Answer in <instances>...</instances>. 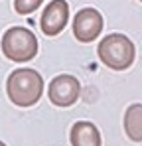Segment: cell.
<instances>
[{
  "mask_svg": "<svg viewBox=\"0 0 142 146\" xmlns=\"http://www.w3.org/2000/svg\"><path fill=\"white\" fill-rule=\"evenodd\" d=\"M8 99L16 107H34L44 93V79L36 69H14L6 81Z\"/></svg>",
  "mask_w": 142,
  "mask_h": 146,
  "instance_id": "obj_1",
  "label": "cell"
},
{
  "mask_svg": "<svg viewBox=\"0 0 142 146\" xmlns=\"http://www.w3.org/2000/svg\"><path fill=\"white\" fill-rule=\"evenodd\" d=\"M0 146H6V144H4V142H2V140H0Z\"/></svg>",
  "mask_w": 142,
  "mask_h": 146,
  "instance_id": "obj_10",
  "label": "cell"
},
{
  "mask_svg": "<svg viewBox=\"0 0 142 146\" xmlns=\"http://www.w3.org/2000/svg\"><path fill=\"white\" fill-rule=\"evenodd\" d=\"M103 16L97 8H81L73 18V36L81 44H91L103 32Z\"/></svg>",
  "mask_w": 142,
  "mask_h": 146,
  "instance_id": "obj_4",
  "label": "cell"
},
{
  "mask_svg": "<svg viewBox=\"0 0 142 146\" xmlns=\"http://www.w3.org/2000/svg\"><path fill=\"white\" fill-rule=\"evenodd\" d=\"M140 2H142V0H140Z\"/></svg>",
  "mask_w": 142,
  "mask_h": 146,
  "instance_id": "obj_11",
  "label": "cell"
},
{
  "mask_svg": "<svg viewBox=\"0 0 142 146\" xmlns=\"http://www.w3.org/2000/svg\"><path fill=\"white\" fill-rule=\"evenodd\" d=\"M97 53H99V59L107 67L115 71H124L134 63L136 48L132 40L126 38L124 34H109L99 42Z\"/></svg>",
  "mask_w": 142,
  "mask_h": 146,
  "instance_id": "obj_2",
  "label": "cell"
},
{
  "mask_svg": "<svg viewBox=\"0 0 142 146\" xmlns=\"http://www.w3.org/2000/svg\"><path fill=\"white\" fill-rule=\"evenodd\" d=\"M42 2L44 0H14V8H16V12L18 14H32V12H36L40 6H42Z\"/></svg>",
  "mask_w": 142,
  "mask_h": 146,
  "instance_id": "obj_9",
  "label": "cell"
},
{
  "mask_svg": "<svg viewBox=\"0 0 142 146\" xmlns=\"http://www.w3.org/2000/svg\"><path fill=\"white\" fill-rule=\"evenodd\" d=\"M0 46H2V53L16 63H26L38 55V38L34 36L32 30L22 26H14L6 30Z\"/></svg>",
  "mask_w": 142,
  "mask_h": 146,
  "instance_id": "obj_3",
  "label": "cell"
},
{
  "mask_svg": "<svg viewBox=\"0 0 142 146\" xmlns=\"http://www.w3.org/2000/svg\"><path fill=\"white\" fill-rule=\"evenodd\" d=\"M47 95L55 107H71L73 103H77V99L81 95V83L67 73L57 75L51 79L47 87Z\"/></svg>",
  "mask_w": 142,
  "mask_h": 146,
  "instance_id": "obj_5",
  "label": "cell"
},
{
  "mask_svg": "<svg viewBox=\"0 0 142 146\" xmlns=\"http://www.w3.org/2000/svg\"><path fill=\"white\" fill-rule=\"evenodd\" d=\"M71 146H101V132L89 121H77L71 126Z\"/></svg>",
  "mask_w": 142,
  "mask_h": 146,
  "instance_id": "obj_7",
  "label": "cell"
},
{
  "mask_svg": "<svg viewBox=\"0 0 142 146\" xmlns=\"http://www.w3.org/2000/svg\"><path fill=\"white\" fill-rule=\"evenodd\" d=\"M124 132L132 142H142V103H134L126 109Z\"/></svg>",
  "mask_w": 142,
  "mask_h": 146,
  "instance_id": "obj_8",
  "label": "cell"
},
{
  "mask_svg": "<svg viewBox=\"0 0 142 146\" xmlns=\"http://www.w3.org/2000/svg\"><path fill=\"white\" fill-rule=\"evenodd\" d=\"M69 22V4L65 0H51L44 8L40 28L46 36H57Z\"/></svg>",
  "mask_w": 142,
  "mask_h": 146,
  "instance_id": "obj_6",
  "label": "cell"
}]
</instances>
